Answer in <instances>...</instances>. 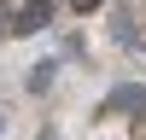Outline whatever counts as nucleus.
Segmentation results:
<instances>
[{
	"instance_id": "nucleus-1",
	"label": "nucleus",
	"mask_w": 146,
	"mask_h": 140,
	"mask_svg": "<svg viewBox=\"0 0 146 140\" xmlns=\"http://www.w3.org/2000/svg\"><path fill=\"white\" fill-rule=\"evenodd\" d=\"M47 18H53V0H23V12H18V23H12V29H18V35H35Z\"/></svg>"
},
{
	"instance_id": "nucleus-2",
	"label": "nucleus",
	"mask_w": 146,
	"mask_h": 140,
	"mask_svg": "<svg viewBox=\"0 0 146 140\" xmlns=\"http://www.w3.org/2000/svg\"><path fill=\"white\" fill-rule=\"evenodd\" d=\"M105 111H146V88H135V82L129 88H111L105 93Z\"/></svg>"
},
{
	"instance_id": "nucleus-3",
	"label": "nucleus",
	"mask_w": 146,
	"mask_h": 140,
	"mask_svg": "<svg viewBox=\"0 0 146 140\" xmlns=\"http://www.w3.org/2000/svg\"><path fill=\"white\" fill-rule=\"evenodd\" d=\"M70 6H76V12H94V6H105V0H70Z\"/></svg>"
},
{
	"instance_id": "nucleus-4",
	"label": "nucleus",
	"mask_w": 146,
	"mask_h": 140,
	"mask_svg": "<svg viewBox=\"0 0 146 140\" xmlns=\"http://www.w3.org/2000/svg\"><path fill=\"white\" fill-rule=\"evenodd\" d=\"M0 128H6V117H0Z\"/></svg>"
},
{
	"instance_id": "nucleus-5",
	"label": "nucleus",
	"mask_w": 146,
	"mask_h": 140,
	"mask_svg": "<svg viewBox=\"0 0 146 140\" xmlns=\"http://www.w3.org/2000/svg\"><path fill=\"white\" fill-rule=\"evenodd\" d=\"M41 140H53V134H41Z\"/></svg>"
}]
</instances>
